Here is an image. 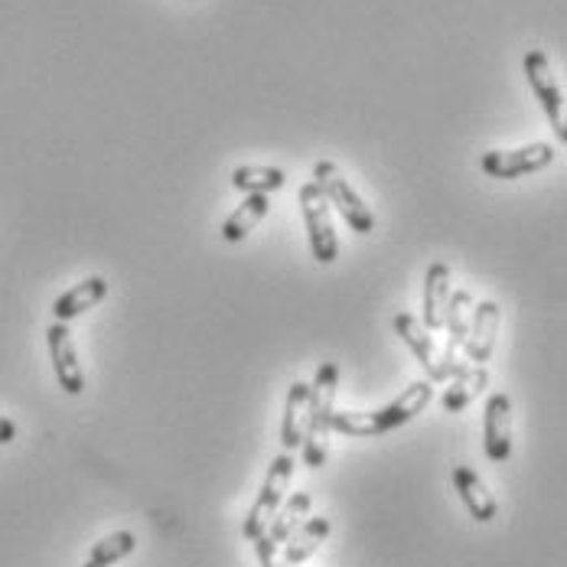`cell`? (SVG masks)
Instances as JSON below:
<instances>
[{"instance_id": "1", "label": "cell", "mask_w": 567, "mask_h": 567, "mask_svg": "<svg viewBox=\"0 0 567 567\" xmlns=\"http://www.w3.org/2000/svg\"><path fill=\"white\" fill-rule=\"evenodd\" d=\"M337 389H340V365L323 362L310 385V408H307V431L300 441V456L310 470L327 463V441H330V417L337 411Z\"/></svg>"}, {"instance_id": "2", "label": "cell", "mask_w": 567, "mask_h": 567, "mask_svg": "<svg viewBox=\"0 0 567 567\" xmlns=\"http://www.w3.org/2000/svg\"><path fill=\"white\" fill-rule=\"evenodd\" d=\"M313 183L320 186V193L327 196V203L340 209V216L349 223L352 231H359V235L375 231V213L362 203V196L349 186V179L342 176L340 167L333 161H320L313 167Z\"/></svg>"}, {"instance_id": "3", "label": "cell", "mask_w": 567, "mask_h": 567, "mask_svg": "<svg viewBox=\"0 0 567 567\" xmlns=\"http://www.w3.org/2000/svg\"><path fill=\"white\" fill-rule=\"evenodd\" d=\"M300 213H303V226L310 235V251L320 265H333L340 255V241H337V228H333V213L327 196L320 193V186L310 179L300 186Z\"/></svg>"}, {"instance_id": "4", "label": "cell", "mask_w": 567, "mask_h": 567, "mask_svg": "<svg viewBox=\"0 0 567 567\" xmlns=\"http://www.w3.org/2000/svg\"><path fill=\"white\" fill-rule=\"evenodd\" d=\"M293 466H297V463H293V456L290 454H281L271 460L268 476H265V486H261L255 506L248 509L245 525H241V535H245L248 542H255V538H261V535L268 532V522L275 518V512L281 509L284 493H287L290 476H293Z\"/></svg>"}, {"instance_id": "5", "label": "cell", "mask_w": 567, "mask_h": 567, "mask_svg": "<svg viewBox=\"0 0 567 567\" xmlns=\"http://www.w3.org/2000/svg\"><path fill=\"white\" fill-rule=\"evenodd\" d=\"M525 79L535 92V99L542 102V109L551 121V131L558 134V141H567V121H565V92L558 85V79L551 75V62L542 50H528L525 53Z\"/></svg>"}, {"instance_id": "6", "label": "cell", "mask_w": 567, "mask_h": 567, "mask_svg": "<svg viewBox=\"0 0 567 567\" xmlns=\"http://www.w3.org/2000/svg\"><path fill=\"white\" fill-rule=\"evenodd\" d=\"M551 164H555V147L548 141H535V144H525L515 151H489L480 161L483 173L493 179H518V176L545 171Z\"/></svg>"}, {"instance_id": "7", "label": "cell", "mask_w": 567, "mask_h": 567, "mask_svg": "<svg viewBox=\"0 0 567 567\" xmlns=\"http://www.w3.org/2000/svg\"><path fill=\"white\" fill-rule=\"evenodd\" d=\"M395 333L401 337V342L417 355V362L424 365L427 382H447V379H451V369H447L444 355L437 352L431 330H424V323H421L417 317H411V313H398Z\"/></svg>"}, {"instance_id": "8", "label": "cell", "mask_w": 567, "mask_h": 567, "mask_svg": "<svg viewBox=\"0 0 567 567\" xmlns=\"http://www.w3.org/2000/svg\"><path fill=\"white\" fill-rule=\"evenodd\" d=\"M431 398H434V382H427V379L411 382L392 404L372 411V431H375V437H382V434H389V431H398L401 424L414 421V417L431 404Z\"/></svg>"}, {"instance_id": "9", "label": "cell", "mask_w": 567, "mask_h": 567, "mask_svg": "<svg viewBox=\"0 0 567 567\" xmlns=\"http://www.w3.org/2000/svg\"><path fill=\"white\" fill-rule=\"evenodd\" d=\"M47 342H50V359H53V372H56L59 389L65 395H82L85 392V372L79 365V352L65 323H53L47 330Z\"/></svg>"}, {"instance_id": "10", "label": "cell", "mask_w": 567, "mask_h": 567, "mask_svg": "<svg viewBox=\"0 0 567 567\" xmlns=\"http://www.w3.org/2000/svg\"><path fill=\"white\" fill-rule=\"evenodd\" d=\"M496 330H499V303L496 300H480L473 303V313H470V330H466V362L473 365H486L489 355H493V346H496Z\"/></svg>"}, {"instance_id": "11", "label": "cell", "mask_w": 567, "mask_h": 567, "mask_svg": "<svg viewBox=\"0 0 567 567\" xmlns=\"http://www.w3.org/2000/svg\"><path fill=\"white\" fill-rule=\"evenodd\" d=\"M483 447L493 463H506L512 456V401L509 395H489L483 414Z\"/></svg>"}, {"instance_id": "12", "label": "cell", "mask_w": 567, "mask_h": 567, "mask_svg": "<svg viewBox=\"0 0 567 567\" xmlns=\"http://www.w3.org/2000/svg\"><path fill=\"white\" fill-rule=\"evenodd\" d=\"M330 518L317 515V518H307L300 522L290 538L284 542V567H300L303 561H310L317 555V548L330 538Z\"/></svg>"}, {"instance_id": "13", "label": "cell", "mask_w": 567, "mask_h": 567, "mask_svg": "<svg viewBox=\"0 0 567 567\" xmlns=\"http://www.w3.org/2000/svg\"><path fill=\"white\" fill-rule=\"evenodd\" d=\"M451 268L444 261L431 265L424 275V330H444V313L451 300Z\"/></svg>"}, {"instance_id": "14", "label": "cell", "mask_w": 567, "mask_h": 567, "mask_svg": "<svg viewBox=\"0 0 567 567\" xmlns=\"http://www.w3.org/2000/svg\"><path fill=\"white\" fill-rule=\"evenodd\" d=\"M109 293V281L105 278H85L75 287H69L65 293H59L56 303H53V317L59 323H69L75 317H82L85 310H92L95 303H102Z\"/></svg>"}, {"instance_id": "15", "label": "cell", "mask_w": 567, "mask_h": 567, "mask_svg": "<svg viewBox=\"0 0 567 567\" xmlns=\"http://www.w3.org/2000/svg\"><path fill=\"white\" fill-rule=\"evenodd\" d=\"M454 486L456 493H460V499H463V506L466 512L476 518V522H493L496 518V499H493V493H489V486L480 480V473H473L470 466H456L454 470Z\"/></svg>"}, {"instance_id": "16", "label": "cell", "mask_w": 567, "mask_h": 567, "mask_svg": "<svg viewBox=\"0 0 567 567\" xmlns=\"http://www.w3.org/2000/svg\"><path fill=\"white\" fill-rule=\"evenodd\" d=\"M307 408H310V385L307 382H293L287 392V404H284L281 421V444L284 451H297L307 431Z\"/></svg>"}, {"instance_id": "17", "label": "cell", "mask_w": 567, "mask_h": 567, "mask_svg": "<svg viewBox=\"0 0 567 567\" xmlns=\"http://www.w3.org/2000/svg\"><path fill=\"white\" fill-rule=\"evenodd\" d=\"M489 385V372H486V365H463L460 372H456L454 379H451V389L444 392L441 398V404H444V411H451V414H460L463 408H470V401L476 395H483V389Z\"/></svg>"}, {"instance_id": "18", "label": "cell", "mask_w": 567, "mask_h": 567, "mask_svg": "<svg viewBox=\"0 0 567 567\" xmlns=\"http://www.w3.org/2000/svg\"><path fill=\"white\" fill-rule=\"evenodd\" d=\"M268 209H271V196H265V193L245 196V203L223 223V238L231 241V245L235 241H245V235L255 231V226L268 216Z\"/></svg>"}, {"instance_id": "19", "label": "cell", "mask_w": 567, "mask_h": 567, "mask_svg": "<svg viewBox=\"0 0 567 567\" xmlns=\"http://www.w3.org/2000/svg\"><path fill=\"white\" fill-rule=\"evenodd\" d=\"M313 506V499H310V493H293L287 503H281V509L275 512V518L268 522V532H265V538L268 542H275V545H284L287 538H290V532L307 518V512Z\"/></svg>"}, {"instance_id": "20", "label": "cell", "mask_w": 567, "mask_h": 567, "mask_svg": "<svg viewBox=\"0 0 567 567\" xmlns=\"http://www.w3.org/2000/svg\"><path fill=\"white\" fill-rule=\"evenodd\" d=\"M284 183H287V173L278 171V167H255V164H245V167H238V171L231 173V186L241 189L245 196H251V193L271 196V193L281 189Z\"/></svg>"}, {"instance_id": "21", "label": "cell", "mask_w": 567, "mask_h": 567, "mask_svg": "<svg viewBox=\"0 0 567 567\" xmlns=\"http://www.w3.org/2000/svg\"><path fill=\"white\" fill-rule=\"evenodd\" d=\"M134 548H137L134 532H112V535H105L99 545H92L89 561H95V565H102V567H112L117 565V561H124Z\"/></svg>"}, {"instance_id": "22", "label": "cell", "mask_w": 567, "mask_h": 567, "mask_svg": "<svg viewBox=\"0 0 567 567\" xmlns=\"http://www.w3.org/2000/svg\"><path fill=\"white\" fill-rule=\"evenodd\" d=\"M330 431L346 437H375L372 431V411H333Z\"/></svg>"}, {"instance_id": "23", "label": "cell", "mask_w": 567, "mask_h": 567, "mask_svg": "<svg viewBox=\"0 0 567 567\" xmlns=\"http://www.w3.org/2000/svg\"><path fill=\"white\" fill-rule=\"evenodd\" d=\"M10 441H17V424L0 414V444H10Z\"/></svg>"}, {"instance_id": "24", "label": "cell", "mask_w": 567, "mask_h": 567, "mask_svg": "<svg viewBox=\"0 0 567 567\" xmlns=\"http://www.w3.org/2000/svg\"><path fill=\"white\" fill-rule=\"evenodd\" d=\"M82 567H102V565H95V561H85V565Z\"/></svg>"}]
</instances>
